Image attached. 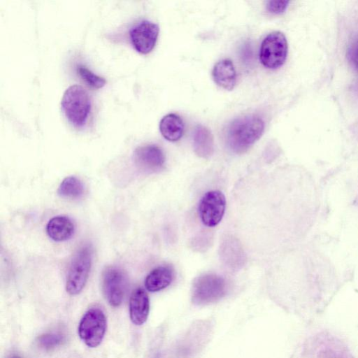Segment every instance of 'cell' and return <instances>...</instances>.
<instances>
[{"label":"cell","instance_id":"21","mask_svg":"<svg viewBox=\"0 0 358 358\" xmlns=\"http://www.w3.org/2000/svg\"><path fill=\"white\" fill-rule=\"evenodd\" d=\"M348 55L351 62L358 70V41L351 45L348 51Z\"/></svg>","mask_w":358,"mask_h":358},{"label":"cell","instance_id":"19","mask_svg":"<svg viewBox=\"0 0 358 358\" xmlns=\"http://www.w3.org/2000/svg\"><path fill=\"white\" fill-rule=\"evenodd\" d=\"M64 341L61 334L49 333L41 335L38 340L39 345L44 349H51L59 345Z\"/></svg>","mask_w":358,"mask_h":358},{"label":"cell","instance_id":"10","mask_svg":"<svg viewBox=\"0 0 358 358\" xmlns=\"http://www.w3.org/2000/svg\"><path fill=\"white\" fill-rule=\"evenodd\" d=\"M136 166L147 173L161 171L165 164L163 150L157 145L148 144L138 147L134 152Z\"/></svg>","mask_w":358,"mask_h":358},{"label":"cell","instance_id":"4","mask_svg":"<svg viewBox=\"0 0 358 358\" xmlns=\"http://www.w3.org/2000/svg\"><path fill=\"white\" fill-rule=\"evenodd\" d=\"M92 261V250L89 245L81 247L74 255L66 277V290L70 295H77L87 281Z\"/></svg>","mask_w":358,"mask_h":358},{"label":"cell","instance_id":"18","mask_svg":"<svg viewBox=\"0 0 358 358\" xmlns=\"http://www.w3.org/2000/svg\"><path fill=\"white\" fill-rule=\"evenodd\" d=\"M77 71L80 78L90 87L93 88H101L106 85V80L83 65L78 66Z\"/></svg>","mask_w":358,"mask_h":358},{"label":"cell","instance_id":"7","mask_svg":"<svg viewBox=\"0 0 358 358\" xmlns=\"http://www.w3.org/2000/svg\"><path fill=\"white\" fill-rule=\"evenodd\" d=\"M128 287L125 273L120 268L110 266L102 275V288L108 303L113 307L120 306L124 301Z\"/></svg>","mask_w":358,"mask_h":358},{"label":"cell","instance_id":"17","mask_svg":"<svg viewBox=\"0 0 358 358\" xmlns=\"http://www.w3.org/2000/svg\"><path fill=\"white\" fill-rule=\"evenodd\" d=\"M85 192L83 182L76 176H68L60 183L57 193L65 199H78L81 198Z\"/></svg>","mask_w":358,"mask_h":358},{"label":"cell","instance_id":"2","mask_svg":"<svg viewBox=\"0 0 358 358\" xmlns=\"http://www.w3.org/2000/svg\"><path fill=\"white\" fill-rule=\"evenodd\" d=\"M62 110L67 120L76 127H83L91 110V101L88 92L82 86L73 85L64 92Z\"/></svg>","mask_w":358,"mask_h":358},{"label":"cell","instance_id":"22","mask_svg":"<svg viewBox=\"0 0 358 358\" xmlns=\"http://www.w3.org/2000/svg\"><path fill=\"white\" fill-rule=\"evenodd\" d=\"M9 358H22V357L18 355H12L10 356Z\"/></svg>","mask_w":358,"mask_h":358},{"label":"cell","instance_id":"9","mask_svg":"<svg viewBox=\"0 0 358 358\" xmlns=\"http://www.w3.org/2000/svg\"><path fill=\"white\" fill-rule=\"evenodd\" d=\"M159 26L150 21L143 20L130 30L129 36L134 48L146 55L155 48L159 36Z\"/></svg>","mask_w":358,"mask_h":358},{"label":"cell","instance_id":"12","mask_svg":"<svg viewBox=\"0 0 358 358\" xmlns=\"http://www.w3.org/2000/svg\"><path fill=\"white\" fill-rule=\"evenodd\" d=\"M174 276V269L172 266H159L148 274L145 279V287L151 292L161 291L171 285Z\"/></svg>","mask_w":358,"mask_h":358},{"label":"cell","instance_id":"14","mask_svg":"<svg viewBox=\"0 0 358 358\" xmlns=\"http://www.w3.org/2000/svg\"><path fill=\"white\" fill-rule=\"evenodd\" d=\"M75 227L70 218L66 216H55L46 225V232L53 241L61 242L69 240L73 235Z\"/></svg>","mask_w":358,"mask_h":358},{"label":"cell","instance_id":"11","mask_svg":"<svg viewBox=\"0 0 358 358\" xmlns=\"http://www.w3.org/2000/svg\"><path fill=\"white\" fill-rule=\"evenodd\" d=\"M129 316L133 324L142 325L148 317L150 300L147 292L141 287L133 291L129 299Z\"/></svg>","mask_w":358,"mask_h":358},{"label":"cell","instance_id":"8","mask_svg":"<svg viewBox=\"0 0 358 358\" xmlns=\"http://www.w3.org/2000/svg\"><path fill=\"white\" fill-rule=\"evenodd\" d=\"M226 208V199L219 190L204 194L199 201V214L201 222L209 227L217 226L222 220Z\"/></svg>","mask_w":358,"mask_h":358},{"label":"cell","instance_id":"15","mask_svg":"<svg viewBox=\"0 0 358 358\" xmlns=\"http://www.w3.org/2000/svg\"><path fill=\"white\" fill-rule=\"evenodd\" d=\"M193 147L200 157L208 158L214 152L213 136L210 131L203 125H197L193 132Z\"/></svg>","mask_w":358,"mask_h":358},{"label":"cell","instance_id":"13","mask_svg":"<svg viewBox=\"0 0 358 358\" xmlns=\"http://www.w3.org/2000/svg\"><path fill=\"white\" fill-rule=\"evenodd\" d=\"M212 76L217 85L227 90H231L236 83V72L231 60L223 59L213 66Z\"/></svg>","mask_w":358,"mask_h":358},{"label":"cell","instance_id":"6","mask_svg":"<svg viewBox=\"0 0 358 358\" xmlns=\"http://www.w3.org/2000/svg\"><path fill=\"white\" fill-rule=\"evenodd\" d=\"M288 52L285 34L279 31L268 34L262 41L259 49L262 64L268 69H276L283 65Z\"/></svg>","mask_w":358,"mask_h":358},{"label":"cell","instance_id":"16","mask_svg":"<svg viewBox=\"0 0 358 358\" xmlns=\"http://www.w3.org/2000/svg\"><path fill=\"white\" fill-rule=\"evenodd\" d=\"M159 131L163 137L167 141H177L183 135V121L177 114H167L162 117L159 122Z\"/></svg>","mask_w":358,"mask_h":358},{"label":"cell","instance_id":"20","mask_svg":"<svg viewBox=\"0 0 358 358\" xmlns=\"http://www.w3.org/2000/svg\"><path fill=\"white\" fill-rule=\"evenodd\" d=\"M289 1L284 0H271L266 1V10L273 14H280L283 13L288 6Z\"/></svg>","mask_w":358,"mask_h":358},{"label":"cell","instance_id":"5","mask_svg":"<svg viewBox=\"0 0 358 358\" xmlns=\"http://www.w3.org/2000/svg\"><path fill=\"white\" fill-rule=\"evenodd\" d=\"M107 329L103 311L97 307L90 308L81 318L78 325L80 339L90 348H96L103 341Z\"/></svg>","mask_w":358,"mask_h":358},{"label":"cell","instance_id":"3","mask_svg":"<svg viewBox=\"0 0 358 358\" xmlns=\"http://www.w3.org/2000/svg\"><path fill=\"white\" fill-rule=\"evenodd\" d=\"M224 278L215 273H204L193 282L192 301L198 306L207 305L219 301L227 293Z\"/></svg>","mask_w":358,"mask_h":358},{"label":"cell","instance_id":"1","mask_svg":"<svg viewBox=\"0 0 358 358\" xmlns=\"http://www.w3.org/2000/svg\"><path fill=\"white\" fill-rule=\"evenodd\" d=\"M264 122L258 115L250 114L234 119L227 127V143L234 152H246L262 136Z\"/></svg>","mask_w":358,"mask_h":358}]
</instances>
